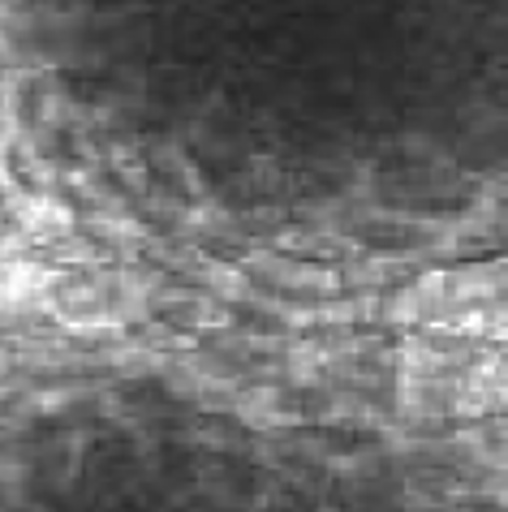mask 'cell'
Returning <instances> with one entry per match:
<instances>
[{
    "label": "cell",
    "mask_w": 508,
    "mask_h": 512,
    "mask_svg": "<svg viewBox=\"0 0 508 512\" xmlns=\"http://www.w3.org/2000/svg\"><path fill=\"white\" fill-rule=\"evenodd\" d=\"M504 405V358L491 353L483 362H465L461 375L453 383V414L457 418H487V414H500Z\"/></svg>",
    "instance_id": "cell-1"
},
{
    "label": "cell",
    "mask_w": 508,
    "mask_h": 512,
    "mask_svg": "<svg viewBox=\"0 0 508 512\" xmlns=\"http://www.w3.org/2000/svg\"><path fill=\"white\" fill-rule=\"evenodd\" d=\"M233 414L242 418L254 431H276V426H293L302 422V414L289 405V396L272 388V383H259V388H246L233 396Z\"/></svg>",
    "instance_id": "cell-2"
},
{
    "label": "cell",
    "mask_w": 508,
    "mask_h": 512,
    "mask_svg": "<svg viewBox=\"0 0 508 512\" xmlns=\"http://www.w3.org/2000/svg\"><path fill=\"white\" fill-rule=\"evenodd\" d=\"M500 263L491 267H461V272L444 276V315H457V310H470V306H483L487 297L500 302Z\"/></svg>",
    "instance_id": "cell-3"
},
{
    "label": "cell",
    "mask_w": 508,
    "mask_h": 512,
    "mask_svg": "<svg viewBox=\"0 0 508 512\" xmlns=\"http://www.w3.org/2000/svg\"><path fill=\"white\" fill-rule=\"evenodd\" d=\"M250 272H263L267 284L276 289H289V293H336L341 280L323 267H306V263H289V259H272V254H259L250 263Z\"/></svg>",
    "instance_id": "cell-4"
},
{
    "label": "cell",
    "mask_w": 508,
    "mask_h": 512,
    "mask_svg": "<svg viewBox=\"0 0 508 512\" xmlns=\"http://www.w3.org/2000/svg\"><path fill=\"white\" fill-rule=\"evenodd\" d=\"M392 323H422V319H444V276H422L414 289L388 302Z\"/></svg>",
    "instance_id": "cell-5"
},
{
    "label": "cell",
    "mask_w": 508,
    "mask_h": 512,
    "mask_svg": "<svg viewBox=\"0 0 508 512\" xmlns=\"http://www.w3.org/2000/svg\"><path fill=\"white\" fill-rule=\"evenodd\" d=\"M13 216L22 220V229L26 233H56V229H69V207H61L56 198H48V194H22L18 198V207H13Z\"/></svg>",
    "instance_id": "cell-6"
},
{
    "label": "cell",
    "mask_w": 508,
    "mask_h": 512,
    "mask_svg": "<svg viewBox=\"0 0 508 512\" xmlns=\"http://www.w3.org/2000/svg\"><path fill=\"white\" fill-rule=\"evenodd\" d=\"M289 379L293 383H319V379H328V358H323V349L319 345H293L289 349Z\"/></svg>",
    "instance_id": "cell-7"
},
{
    "label": "cell",
    "mask_w": 508,
    "mask_h": 512,
    "mask_svg": "<svg viewBox=\"0 0 508 512\" xmlns=\"http://www.w3.org/2000/svg\"><path fill=\"white\" fill-rule=\"evenodd\" d=\"M203 280L211 293H220L224 302H242L250 297V280L242 276V267H224V263H207L203 267Z\"/></svg>",
    "instance_id": "cell-8"
}]
</instances>
